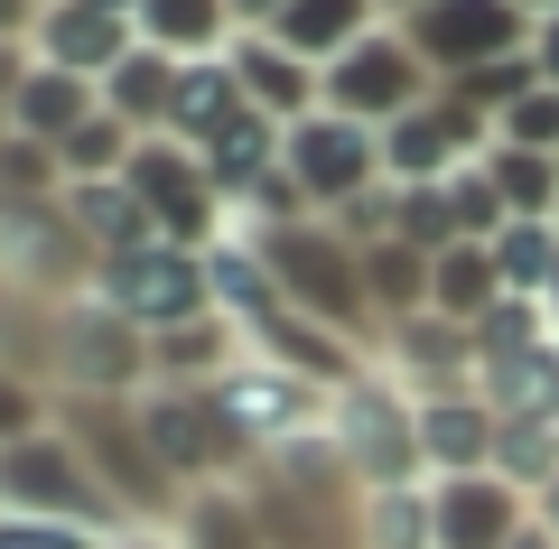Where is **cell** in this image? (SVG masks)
I'll return each mask as SVG.
<instances>
[{"label": "cell", "instance_id": "obj_44", "mask_svg": "<svg viewBox=\"0 0 559 549\" xmlns=\"http://www.w3.org/2000/svg\"><path fill=\"white\" fill-rule=\"evenodd\" d=\"M10 140H20V131H10V103H0V150H10Z\"/></svg>", "mask_w": 559, "mask_h": 549}, {"label": "cell", "instance_id": "obj_45", "mask_svg": "<svg viewBox=\"0 0 559 549\" xmlns=\"http://www.w3.org/2000/svg\"><path fill=\"white\" fill-rule=\"evenodd\" d=\"M522 10H532V20H550V10H559V0H522Z\"/></svg>", "mask_w": 559, "mask_h": 549}, {"label": "cell", "instance_id": "obj_37", "mask_svg": "<svg viewBox=\"0 0 559 549\" xmlns=\"http://www.w3.org/2000/svg\"><path fill=\"white\" fill-rule=\"evenodd\" d=\"M28 20H38V0H0V38H28Z\"/></svg>", "mask_w": 559, "mask_h": 549}, {"label": "cell", "instance_id": "obj_15", "mask_svg": "<svg viewBox=\"0 0 559 549\" xmlns=\"http://www.w3.org/2000/svg\"><path fill=\"white\" fill-rule=\"evenodd\" d=\"M429 512H439V549H513V530L532 522L522 485L503 475H448L429 485Z\"/></svg>", "mask_w": 559, "mask_h": 549}, {"label": "cell", "instance_id": "obj_39", "mask_svg": "<svg viewBox=\"0 0 559 549\" xmlns=\"http://www.w3.org/2000/svg\"><path fill=\"white\" fill-rule=\"evenodd\" d=\"M103 549H178V530H121V540H103Z\"/></svg>", "mask_w": 559, "mask_h": 549}, {"label": "cell", "instance_id": "obj_13", "mask_svg": "<svg viewBox=\"0 0 559 549\" xmlns=\"http://www.w3.org/2000/svg\"><path fill=\"white\" fill-rule=\"evenodd\" d=\"M131 47H140V28L112 20V10H84V0H47L28 20V57L57 65V75H84V84H103Z\"/></svg>", "mask_w": 559, "mask_h": 549}, {"label": "cell", "instance_id": "obj_33", "mask_svg": "<svg viewBox=\"0 0 559 549\" xmlns=\"http://www.w3.org/2000/svg\"><path fill=\"white\" fill-rule=\"evenodd\" d=\"M495 140H503V150H550L559 158V84H532V94L495 121Z\"/></svg>", "mask_w": 559, "mask_h": 549}, {"label": "cell", "instance_id": "obj_12", "mask_svg": "<svg viewBox=\"0 0 559 549\" xmlns=\"http://www.w3.org/2000/svg\"><path fill=\"white\" fill-rule=\"evenodd\" d=\"M485 150H495V121L466 112V103L439 84L419 112H401L392 131H382V177H392V187H439V177L476 168Z\"/></svg>", "mask_w": 559, "mask_h": 549}, {"label": "cell", "instance_id": "obj_23", "mask_svg": "<svg viewBox=\"0 0 559 549\" xmlns=\"http://www.w3.org/2000/svg\"><path fill=\"white\" fill-rule=\"evenodd\" d=\"M94 112H103V84L57 75V65H28V84L10 94V131H20V140H47V150H57L75 121H94Z\"/></svg>", "mask_w": 559, "mask_h": 549}, {"label": "cell", "instance_id": "obj_8", "mask_svg": "<svg viewBox=\"0 0 559 549\" xmlns=\"http://www.w3.org/2000/svg\"><path fill=\"white\" fill-rule=\"evenodd\" d=\"M429 94H439V75H429V57H419L392 20H382L373 38H355L336 65H326V112L364 121V131H392V121L419 112Z\"/></svg>", "mask_w": 559, "mask_h": 549}, {"label": "cell", "instance_id": "obj_22", "mask_svg": "<svg viewBox=\"0 0 559 549\" xmlns=\"http://www.w3.org/2000/svg\"><path fill=\"white\" fill-rule=\"evenodd\" d=\"M476 392H485V410H495V419L559 429V345H522V354H503V363H485Z\"/></svg>", "mask_w": 559, "mask_h": 549}, {"label": "cell", "instance_id": "obj_2", "mask_svg": "<svg viewBox=\"0 0 559 549\" xmlns=\"http://www.w3.org/2000/svg\"><path fill=\"white\" fill-rule=\"evenodd\" d=\"M57 429L84 447V466L103 475V493L121 503L131 530H168V522H178L187 485L159 466V447H150V429H140L131 401H57Z\"/></svg>", "mask_w": 559, "mask_h": 549}, {"label": "cell", "instance_id": "obj_30", "mask_svg": "<svg viewBox=\"0 0 559 549\" xmlns=\"http://www.w3.org/2000/svg\"><path fill=\"white\" fill-rule=\"evenodd\" d=\"M364 549H439V512L419 485H382L364 493Z\"/></svg>", "mask_w": 559, "mask_h": 549}, {"label": "cell", "instance_id": "obj_46", "mask_svg": "<svg viewBox=\"0 0 559 549\" xmlns=\"http://www.w3.org/2000/svg\"><path fill=\"white\" fill-rule=\"evenodd\" d=\"M38 10H47V0H38Z\"/></svg>", "mask_w": 559, "mask_h": 549}, {"label": "cell", "instance_id": "obj_27", "mask_svg": "<svg viewBox=\"0 0 559 549\" xmlns=\"http://www.w3.org/2000/svg\"><path fill=\"white\" fill-rule=\"evenodd\" d=\"M364 298H373V326H401V317H429V252L411 242H373L364 252Z\"/></svg>", "mask_w": 559, "mask_h": 549}, {"label": "cell", "instance_id": "obj_1", "mask_svg": "<svg viewBox=\"0 0 559 549\" xmlns=\"http://www.w3.org/2000/svg\"><path fill=\"white\" fill-rule=\"evenodd\" d=\"M38 382L57 401H140L150 335L121 326L103 298H57V308H38Z\"/></svg>", "mask_w": 559, "mask_h": 549}, {"label": "cell", "instance_id": "obj_41", "mask_svg": "<svg viewBox=\"0 0 559 549\" xmlns=\"http://www.w3.org/2000/svg\"><path fill=\"white\" fill-rule=\"evenodd\" d=\"M411 10H429V0H382V20H411Z\"/></svg>", "mask_w": 559, "mask_h": 549}, {"label": "cell", "instance_id": "obj_7", "mask_svg": "<svg viewBox=\"0 0 559 549\" xmlns=\"http://www.w3.org/2000/svg\"><path fill=\"white\" fill-rule=\"evenodd\" d=\"M131 196L150 205V224H159V242H187V252H215L224 234H234V205L215 196V177H205V158L187 150V140H140L131 150Z\"/></svg>", "mask_w": 559, "mask_h": 549}, {"label": "cell", "instance_id": "obj_38", "mask_svg": "<svg viewBox=\"0 0 559 549\" xmlns=\"http://www.w3.org/2000/svg\"><path fill=\"white\" fill-rule=\"evenodd\" d=\"M280 10H289V0H234V20H242V28H271Z\"/></svg>", "mask_w": 559, "mask_h": 549}, {"label": "cell", "instance_id": "obj_42", "mask_svg": "<svg viewBox=\"0 0 559 549\" xmlns=\"http://www.w3.org/2000/svg\"><path fill=\"white\" fill-rule=\"evenodd\" d=\"M84 10H112V20H131V10H140V0H84Z\"/></svg>", "mask_w": 559, "mask_h": 549}, {"label": "cell", "instance_id": "obj_26", "mask_svg": "<svg viewBox=\"0 0 559 549\" xmlns=\"http://www.w3.org/2000/svg\"><path fill=\"white\" fill-rule=\"evenodd\" d=\"M197 158H205V177H215V196H224V205H242L261 177H280V121H271V112H242L234 131L205 140Z\"/></svg>", "mask_w": 559, "mask_h": 549}, {"label": "cell", "instance_id": "obj_29", "mask_svg": "<svg viewBox=\"0 0 559 549\" xmlns=\"http://www.w3.org/2000/svg\"><path fill=\"white\" fill-rule=\"evenodd\" d=\"M131 150H140V131L121 112H94V121H75V131L57 140V168H66V187H94V177H121L131 168Z\"/></svg>", "mask_w": 559, "mask_h": 549}, {"label": "cell", "instance_id": "obj_34", "mask_svg": "<svg viewBox=\"0 0 559 549\" xmlns=\"http://www.w3.org/2000/svg\"><path fill=\"white\" fill-rule=\"evenodd\" d=\"M0 196H66V168L47 140H10L0 150Z\"/></svg>", "mask_w": 559, "mask_h": 549}, {"label": "cell", "instance_id": "obj_14", "mask_svg": "<svg viewBox=\"0 0 559 549\" xmlns=\"http://www.w3.org/2000/svg\"><path fill=\"white\" fill-rule=\"evenodd\" d=\"M503 447V419L485 410V392H439L419 401V475L448 485V475H495Z\"/></svg>", "mask_w": 559, "mask_h": 549}, {"label": "cell", "instance_id": "obj_16", "mask_svg": "<svg viewBox=\"0 0 559 549\" xmlns=\"http://www.w3.org/2000/svg\"><path fill=\"white\" fill-rule=\"evenodd\" d=\"M224 57H234V75H242V94H252V112H271L280 131H289V121H308V112L326 103V75H318L308 57H289L271 28H234V47H224Z\"/></svg>", "mask_w": 559, "mask_h": 549}, {"label": "cell", "instance_id": "obj_18", "mask_svg": "<svg viewBox=\"0 0 559 549\" xmlns=\"http://www.w3.org/2000/svg\"><path fill=\"white\" fill-rule=\"evenodd\" d=\"M242 112H252V94H242L234 57H187V65H178V103H168V140L205 150V140H224V131H234Z\"/></svg>", "mask_w": 559, "mask_h": 549}, {"label": "cell", "instance_id": "obj_43", "mask_svg": "<svg viewBox=\"0 0 559 549\" xmlns=\"http://www.w3.org/2000/svg\"><path fill=\"white\" fill-rule=\"evenodd\" d=\"M540 308H550V326H559V271H550V289H540Z\"/></svg>", "mask_w": 559, "mask_h": 549}, {"label": "cell", "instance_id": "obj_28", "mask_svg": "<svg viewBox=\"0 0 559 549\" xmlns=\"http://www.w3.org/2000/svg\"><path fill=\"white\" fill-rule=\"evenodd\" d=\"M485 177H495L503 215H532V224H559V158L550 150H485Z\"/></svg>", "mask_w": 559, "mask_h": 549}, {"label": "cell", "instance_id": "obj_3", "mask_svg": "<svg viewBox=\"0 0 559 549\" xmlns=\"http://www.w3.org/2000/svg\"><path fill=\"white\" fill-rule=\"evenodd\" d=\"M252 252L271 261L280 298H289L299 317H318V326H336V335H364V326H373V298H364V252H355L326 215L280 224V234H252Z\"/></svg>", "mask_w": 559, "mask_h": 549}, {"label": "cell", "instance_id": "obj_32", "mask_svg": "<svg viewBox=\"0 0 559 549\" xmlns=\"http://www.w3.org/2000/svg\"><path fill=\"white\" fill-rule=\"evenodd\" d=\"M57 429V392H47L28 363H0V447H20V438Z\"/></svg>", "mask_w": 559, "mask_h": 549}, {"label": "cell", "instance_id": "obj_21", "mask_svg": "<svg viewBox=\"0 0 559 549\" xmlns=\"http://www.w3.org/2000/svg\"><path fill=\"white\" fill-rule=\"evenodd\" d=\"M131 28H140V47H159V57H224L234 47V0H140L131 10Z\"/></svg>", "mask_w": 559, "mask_h": 549}, {"label": "cell", "instance_id": "obj_19", "mask_svg": "<svg viewBox=\"0 0 559 549\" xmlns=\"http://www.w3.org/2000/svg\"><path fill=\"white\" fill-rule=\"evenodd\" d=\"M66 224H75V242H84L94 261L140 252V242H159L150 205L131 196V177H94V187H66Z\"/></svg>", "mask_w": 559, "mask_h": 549}, {"label": "cell", "instance_id": "obj_4", "mask_svg": "<svg viewBox=\"0 0 559 549\" xmlns=\"http://www.w3.org/2000/svg\"><path fill=\"white\" fill-rule=\"evenodd\" d=\"M84 298H103V308H112L121 326H140V335H178V326H197V317H215L205 252H187V242H140V252L94 261Z\"/></svg>", "mask_w": 559, "mask_h": 549}, {"label": "cell", "instance_id": "obj_25", "mask_svg": "<svg viewBox=\"0 0 559 549\" xmlns=\"http://www.w3.org/2000/svg\"><path fill=\"white\" fill-rule=\"evenodd\" d=\"M168 103H178V57H159V47H131V57L103 75V112H121L140 140L168 131Z\"/></svg>", "mask_w": 559, "mask_h": 549}, {"label": "cell", "instance_id": "obj_36", "mask_svg": "<svg viewBox=\"0 0 559 549\" xmlns=\"http://www.w3.org/2000/svg\"><path fill=\"white\" fill-rule=\"evenodd\" d=\"M532 65H540V84H559V10L532 28Z\"/></svg>", "mask_w": 559, "mask_h": 549}, {"label": "cell", "instance_id": "obj_6", "mask_svg": "<svg viewBox=\"0 0 559 549\" xmlns=\"http://www.w3.org/2000/svg\"><path fill=\"white\" fill-rule=\"evenodd\" d=\"M326 438H336L345 475H364V493L419 485V401L392 392V373H364L326 401Z\"/></svg>", "mask_w": 559, "mask_h": 549}, {"label": "cell", "instance_id": "obj_31", "mask_svg": "<svg viewBox=\"0 0 559 549\" xmlns=\"http://www.w3.org/2000/svg\"><path fill=\"white\" fill-rule=\"evenodd\" d=\"M495 271H503V289H513V298H540V289H550V271H559V224L513 215L495 234Z\"/></svg>", "mask_w": 559, "mask_h": 549}, {"label": "cell", "instance_id": "obj_20", "mask_svg": "<svg viewBox=\"0 0 559 549\" xmlns=\"http://www.w3.org/2000/svg\"><path fill=\"white\" fill-rule=\"evenodd\" d=\"M373 28H382V0H289V10L271 20V38L326 75V65H336L355 38H373Z\"/></svg>", "mask_w": 559, "mask_h": 549}, {"label": "cell", "instance_id": "obj_9", "mask_svg": "<svg viewBox=\"0 0 559 549\" xmlns=\"http://www.w3.org/2000/svg\"><path fill=\"white\" fill-rule=\"evenodd\" d=\"M280 168L299 177V196L318 205V215H336V205H355V196H373V187H392L382 177V131H364V121H345V112H308V121H289L280 131Z\"/></svg>", "mask_w": 559, "mask_h": 549}, {"label": "cell", "instance_id": "obj_5", "mask_svg": "<svg viewBox=\"0 0 559 549\" xmlns=\"http://www.w3.org/2000/svg\"><path fill=\"white\" fill-rule=\"evenodd\" d=\"M0 512H38V522H75L94 540H121V503L103 493V475L84 466V447L66 429H38L20 447H0Z\"/></svg>", "mask_w": 559, "mask_h": 549}, {"label": "cell", "instance_id": "obj_40", "mask_svg": "<svg viewBox=\"0 0 559 549\" xmlns=\"http://www.w3.org/2000/svg\"><path fill=\"white\" fill-rule=\"evenodd\" d=\"M532 512H540V530L559 540V485H540V493H532Z\"/></svg>", "mask_w": 559, "mask_h": 549}, {"label": "cell", "instance_id": "obj_24", "mask_svg": "<svg viewBox=\"0 0 559 549\" xmlns=\"http://www.w3.org/2000/svg\"><path fill=\"white\" fill-rule=\"evenodd\" d=\"M495 298H513V289H503V271H495V242H448V252L429 261V317L476 326Z\"/></svg>", "mask_w": 559, "mask_h": 549}, {"label": "cell", "instance_id": "obj_35", "mask_svg": "<svg viewBox=\"0 0 559 549\" xmlns=\"http://www.w3.org/2000/svg\"><path fill=\"white\" fill-rule=\"evenodd\" d=\"M0 549H103L75 522H38V512H0Z\"/></svg>", "mask_w": 559, "mask_h": 549}, {"label": "cell", "instance_id": "obj_10", "mask_svg": "<svg viewBox=\"0 0 559 549\" xmlns=\"http://www.w3.org/2000/svg\"><path fill=\"white\" fill-rule=\"evenodd\" d=\"M392 28L429 57L439 84H457V75H476V65H495V57H522L540 20L522 0H429V10H411V20H392Z\"/></svg>", "mask_w": 559, "mask_h": 549}, {"label": "cell", "instance_id": "obj_11", "mask_svg": "<svg viewBox=\"0 0 559 549\" xmlns=\"http://www.w3.org/2000/svg\"><path fill=\"white\" fill-rule=\"evenodd\" d=\"M131 410H140V429H150V447H159V466L178 475L187 493H197V485H234V475L252 466L242 438L224 429V410L205 392H168V382H150Z\"/></svg>", "mask_w": 559, "mask_h": 549}, {"label": "cell", "instance_id": "obj_17", "mask_svg": "<svg viewBox=\"0 0 559 549\" xmlns=\"http://www.w3.org/2000/svg\"><path fill=\"white\" fill-rule=\"evenodd\" d=\"M168 530H178V549H280L271 540V512H261V493H252V475H234V485H197Z\"/></svg>", "mask_w": 559, "mask_h": 549}]
</instances>
